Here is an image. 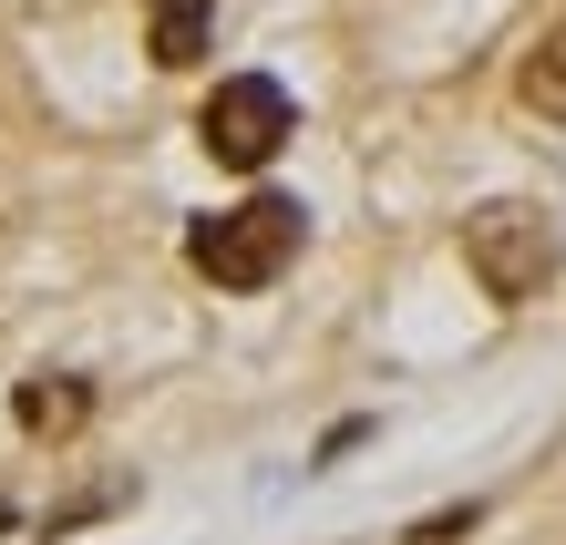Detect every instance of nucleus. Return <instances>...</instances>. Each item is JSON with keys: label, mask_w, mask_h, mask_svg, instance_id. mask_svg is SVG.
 Returning a JSON list of instances; mask_svg holds the SVG:
<instances>
[{"label": "nucleus", "mask_w": 566, "mask_h": 545, "mask_svg": "<svg viewBox=\"0 0 566 545\" xmlns=\"http://www.w3.org/2000/svg\"><path fill=\"white\" fill-rule=\"evenodd\" d=\"M474 525H484V504H474V494H463V504H443V515H422V525H412L402 545H463V535H474Z\"/></svg>", "instance_id": "7"}, {"label": "nucleus", "mask_w": 566, "mask_h": 545, "mask_svg": "<svg viewBox=\"0 0 566 545\" xmlns=\"http://www.w3.org/2000/svg\"><path fill=\"white\" fill-rule=\"evenodd\" d=\"M515 104L546 114V124H566V21H546L536 42H525V62H515Z\"/></svg>", "instance_id": "5"}, {"label": "nucleus", "mask_w": 566, "mask_h": 545, "mask_svg": "<svg viewBox=\"0 0 566 545\" xmlns=\"http://www.w3.org/2000/svg\"><path fill=\"white\" fill-rule=\"evenodd\" d=\"M217 42V0H155V62L165 73H196Z\"/></svg>", "instance_id": "6"}, {"label": "nucleus", "mask_w": 566, "mask_h": 545, "mask_svg": "<svg viewBox=\"0 0 566 545\" xmlns=\"http://www.w3.org/2000/svg\"><path fill=\"white\" fill-rule=\"evenodd\" d=\"M289 134H298V104H289L279 73H227L207 93V114H196V145H207L227 176H269Z\"/></svg>", "instance_id": "3"}, {"label": "nucleus", "mask_w": 566, "mask_h": 545, "mask_svg": "<svg viewBox=\"0 0 566 545\" xmlns=\"http://www.w3.org/2000/svg\"><path fill=\"white\" fill-rule=\"evenodd\" d=\"M556 258H566V237H556L546 207H525V196H494V207L463 217V268H474V289L494 310H536L556 289Z\"/></svg>", "instance_id": "2"}, {"label": "nucleus", "mask_w": 566, "mask_h": 545, "mask_svg": "<svg viewBox=\"0 0 566 545\" xmlns=\"http://www.w3.org/2000/svg\"><path fill=\"white\" fill-rule=\"evenodd\" d=\"M11 422L31 442H73L93 422V381H83V370H31V381L11 391Z\"/></svg>", "instance_id": "4"}, {"label": "nucleus", "mask_w": 566, "mask_h": 545, "mask_svg": "<svg viewBox=\"0 0 566 545\" xmlns=\"http://www.w3.org/2000/svg\"><path fill=\"white\" fill-rule=\"evenodd\" d=\"M298 248H310V207L298 196H238V207H217V217H196L186 227V268L196 279H217V289H279Z\"/></svg>", "instance_id": "1"}]
</instances>
